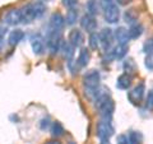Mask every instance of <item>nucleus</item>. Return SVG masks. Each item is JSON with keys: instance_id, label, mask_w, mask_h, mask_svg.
<instances>
[{"instance_id": "nucleus-1", "label": "nucleus", "mask_w": 153, "mask_h": 144, "mask_svg": "<svg viewBox=\"0 0 153 144\" xmlns=\"http://www.w3.org/2000/svg\"><path fill=\"white\" fill-rule=\"evenodd\" d=\"M46 12V4L42 0H35L30 4H27L26 7L21 9L22 14V23H31L36 19L41 18Z\"/></svg>"}, {"instance_id": "nucleus-2", "label": "nucleus", "mask_w": 153, "mask_h": 144, "mask_svg": "<svg viewBox=\"0 0 153 144\" xmlns=\"http://www.w3.org/2000/svg\"><path fill=\"white\" fill-rule=\"evenodd\" d=\"M100 82H101V74L98 70L91 69L87 73L83 75V87L85 89V94H94L97 92V89L100 88Z\"/></svg>"}, {"instance_id": "nucleus-3", "label": "nucleus", "mask_w": 153, "mask_h": 144, "mask_svg": "<svg viewBox=\"0 0 153 144\" xmlns=\"http://www.w3.org/2000/svg\"><path fill=\"white\" fill-rule=\"evenodd\" d=\"M114 126L110 120H101L96 128V135L100 140H108L114 135Z\"/></svg>"}, {"instance_id": "nucleus-4", "label": "nucleus", "mask_w": 153, "mask_h": 144, "mask_svg": "<svg viewBox=\"0 0 153 144\" xmlns=\"http://www.w3.org/2000/svg\"><path fill=\"white\" fill-rule=\"evenodd\" d=\"M61 44V32H54V31H49L47 32V37H46V46L49 51L52 55H55L57 51H60Z\"/></svg>"}, {"instance_id": "nucleus-5", "label": "nucleus", "mask_w": 153, "mask_h": 144, "mask_svg": "<svg viewBox=\"0 0 153 144\" xmlns=\"http://www.w3.org/2000/svg\"><path fill=\"white\" fill-rule=\"evenodd\" d=\"M100 35V42H101V47L105 52L111 51L114 45V31L111 28H103V30L98 33Z\"/></svg>"}, {"instance_id": "nucleus-6", "label": "nucleus", "mask_w": 153, "mask_h": 144, "mask_svg": "<svg viewBox=\"0 0 153 144\" xmlns=\"http://www.w3.org/2000/svg\"><path fill=\"white\" fill-rule=\"evenodd\" d=\"M144 93H146V85H144V83H139L137 87H134L130 92H128L129 102L133 103V105H135V106H137V105H139L143 101Z\"/></svg>"}, {"instance_id": "nucleus-7", "label": "nucleus", "mask_w": 153, "mask_h": 144, "mask_svg": "<svg viewBox=\"0 0 153 144\" xmlns=\"http://www.w3.org/2000/svg\"><path fill=\"white\" fill-rule=\"evenodd\" d=\"M65 26V18L60 13H54L49 21V31L61 32Z\"/></svg>"}, {"instance_id": "nucleus-8", "label": "nucleus", "mask_w": 153, "mask_h": 144, "mask_svg": "<svg viewBox=\"0 0 153 144\" xmlns=\"http://www.w3.org/2000/svg\"><path fill=\"white\" fill-rule=\"evenodd\" d=\"M3 21L8 26H17L19 23H22L21 9H10V10H8L5 16H4Z\"/></svg>"}, {"instance_id": "nucleus-9", "label": "nucleus", "mask_w": 153, "mask_h": 144, "mask_svg": "<svg viewBox=\"0 0 153 144\" xmlns=\"http://www.w3.org/2000/svg\"><path fill=\"white\" fill-rule=\"evenodd\" d=\"M31 46H32V50L35 52V55H42L45 52V40L40 33H36L31 37Z\"/></svg>"}, {"instance_id": "nucleus-10", "label": "nucleus", "mask_w": 153, "mask_h": 144, "mask_svg": "<svg viewBox=\"0 0 153 144\" xmlns=\"http://www.w3.org/2000/svg\"><path fill=\"white\" fill-rule=\"evenodd\" d=\"M97 21L93 16H89V14H85L80 18V27L83 28L84 31H87L88 33H93L97 30Z\"/></svg>"}, {"instance_id": "nucleus-11", "label": "nucleus", "mask_w": 153, "mask_h": 144, "mask_svg": "<svg viewBox=\"0 0 153 144\" xmlns=\"http://www.w3.org/2000/svg\"><path fill=\"white\" fill-rule=\"evenodd\" d=\"M119 18H120V10H119L116 4L107 8V9H105V21H106L107 23H110V24L117 23Z\"/></svg>"}, {"instance_id": "nucleus-12", "label": "nucleus", "mask_w": 153, "mask_h": 144, "mask_svg": "<svg viewBox=\"0 0 153 144\" xmlns=\"http://www.w3.org/2000/svg\"><path fill=\"white\" fill-rule=\"evenodd\" d=\"M68 41H69L74 47H80V46L83 45V42H84V36H83L82 31H80V30H76V28L71 30V31L69 32Z\"/></svg>"}, {"instance_id": "nucleus-13", "label": "nucleus", "mask_w": 153, "mask_h": 144, "mask_svg": "<svg viewBox=\"0 0 153 144\" xmlns=\"http://www.w3.org/2000/svg\"><path fill=\"white\" fill-rule=\"evenodd\" d=\"M131 83H133V76L129 73H124L121 75H119V78L116 79V87L123 91L130 88Z\"/></svg>"}, {"instance_id": "nucleus-14", "label": "nucleus", "mask_w": 153, "mask_h": 144, "mask_svg": "<svg viewBox=\"0 0 153 144\" xmlns=\"http://www.w3.org/2000/svg\"><path fill=\"white\" fill-rule=\"evenodd\" d=\"M114 37L117 44H124V45H128L129 40H130L128 30L124 27H117L116 30L114 31Z\"/></svg>"}, {"instance_id": "nucleus-15", "label": "nucleus", "mask_w": 153, "mask_h": 144, "mask_svg": "<svg viewBox=\"0 0 153 144\" xmlns=\"http://www.w3.org/2000/svg\"><path fill=\"white\" fill-rule=\"evenodd\" d=\"M74 50H75V47L71 45L69 41H64L63 44H61L60 51H61V54H63L64 59L68 61V63L73 60V57H74Z\"/></svg>"}, {"instance_id": "nucleus-16", "label": "nucleus", "mask_w": 153, "mask_h": 144, "mask_svg": "<svg viewBox=\"0 0 153 144\" xmlns=\"http://www.w3.org/2000/svg\"><path fill=\"white\" fill-rule=\"evenodd\" d=\"M128 51H129V46H128V45L117 44L115 47H112V50L110 51V52H111V55H112L114 59L120 60V59H123V57H125V56H126Z\"/></svg>"}, {"instance_id": "nucleus-17", "label": "nucleus", "mask_w": 153, "mask_h": 144, "mask_svg": "<svg viewBox=\"0 0 153 144\" xmlns=\"http://www.w3.org/2000/svg\"><path fill=\"white\" fill-rule=\"evenodd\" d=\"M91 60V54H89V50L87 47H82L79 51V55H78V59H76V64H78V68H84L87 66L88 63Z\"/></svg>"}, {"instance_id": "nucleus-18", "label": "nucleus", "mask_w": 153, "mask_h": 144, "mask_svg": "<svg viewBox=\"0 0 153 144\" xmlns=\"http://www.w3.org/2000/svg\"><path fill=\"white\" fill-rule=\"evenodd\" d=\"M25 38V32L22 30H14L9 33V37H8V44L10 46H17L19 42L23 41Z\"/></svg>"}, {"instance_id": "nucleus-19", "label": "nucleus", "mask_w": 153, "mask_h": 144, "mask_svg": "<svg viewBox=\"0 0 153 144\" xmlns=\"http://www.w3.org/2000/svg\"><path fill=\"white\" fill-rule=\"evenodd\" d=\"M143 31H144V27H143L140 23L137 22V23H134V24H131L130 28L128 30L130 40H137V38H139L143 35Z\"/></svg>"}, {"instance_id": "nucleus-20", "label": "nucleus", "mask_w": 153, "mask_h": 144, "mask_svg": "<svg viewBox=\"0 0 153 144\" xmlns=\"http://www.w3.org/2000/svg\"><path fill=\"white\" fill-rule=\"evenodd\" d=\"M138 17H139V14H138L135 9H128V10L124 13V21L130 26L138 22Z\"/></svg>"}, {"instance_id": "nucleus-21", "label": "nucleus", "mask_w": 153, "mask_h": 144, "mask_svg": "<svg viewBox=\"0 0 153 144\" xmlns=\"http://www.w3.org/2000/svg\"><path fill=\"white\" fill-rule=\"evenodd\" d=\"M76 19H78V10H76L75 8L68 9L66 16H65V23H66V24H68V26H73L74 23L76 22Z\"/></svg>"}, {"instance_id": "nucleus-22", "label": "nucleus", "mask_w": 153, "mask_h": 144, "mask_svg": "<svg viewBox=\"0 0 153 144\" xmlns=\"http://www.w3.org/2000/svg\"><path fill=\"white\" fill-rule=\"evenodd\" d=\"M50 131H51V134H52V137L59 138V137H63V135H64L65 129H64V126L61 125L59 121H55V122H52V124H51Z\"/></svg>"}, {"instance_id": "nucleus-23", "label": "nucleus", "mask_w": 153, "mask_h": 144, "mask_svg": "<svg viewBox=\"0 0 153 144\" xmlns=\"http://www.w3.org/2000/svg\"><path fill=\"white\" fill-rule=\"evenodd\" d=\"M85 9H87V14H89V16H97L100 12V5L97 0H88L85 4Z\"/></svg>"}, {"instance_id": "nucleus-24", "label": "nucleus", "mask_w": 153, "mask_h": 144, "mask_svg": "<svg viewBox=\"0 0 153 144\" xmlns=\"http://www.w3.org/2000/svg\"><path fill=\"white\" fill-rule=\"evenodd\" d=\"M88 45L92 50H97L101 42H100V35L97 32H93V33H89V37H88Z\"/></svg>"}, {"instance_id": "nucleus-25", "label": "nucleus", "mask_w": 153, "mask_h": 144, "mask_svg": "<svg viewBox=\"0 0 153 144\" xmlns=\"http://www.w3.org/2000/svg\"><path fill=\"white\" fill-rule=\"evenodd\" d=\"M129 144H142L143 142V135L139 131H130L128 135Z\"/></svg>"}, {"instance_id": "nucleus-26", "label": "nucleus", "mask_w": 153, "mask_h": 144, "mask_svg": "<svg viewBox=\"0 0 153 144\" xmlns=\"http://www.w3.org/2000/svg\"><path fill=\"white\" fill-rule=\"evenodd\" d=\"M124 70H125V73H134L137 69V64H135V61H134L133 59H126L125 61H124Z\"/></svg>"}, {"instance_id": "nucleus-27", "label": "nucleus", "mask_w": 153, "mask_h": 144, "mask_svg": "<svg viewBox=\"0 0 153 144\" xmlns=\"http://www.w3.org/2000/svg\"><path fill=\"white\" fill-rule=\"evenodd\" d=\"M143 51L147 52V54H152L153 52V38H149L144 42L143 45Z\"/></svg>"}, {"instance_id": "nucleus-28", "label": "nucleus", "mask_w": 153, "mask_h": 144, "mask_svg": "<svg viewBox=\"0 0 153 144\" xmlns=\"http://www.w3.org/2000/svg\"><path fill=\"white\" fill-rule=\"evenodd\" d=\"M144 65L148 70L153 71V52L152 54H147L146 60H144Z\"/></svg>"}, {"instance_id": "nucleus-29", "label": "nucleus", "mask_w": 153, "mask_h": 144, "mask_svg": "<svg viewBox=\"0 0 153 144\" xmlns=\"http://www.w3.org/2000/svg\"><path fill=\"white\" fill-rule=\"evenodd\" d=\"M146 108L148 110H153V92L151 91L147 96V99H146Z\"/></svg>"}, {"instance_id": "nucleus-30", "label": "nucleus", "mask_w": 153, "mask_h": 144, "mask_svg": "<svg viewBox=\"0 0 153 144\" xmlns=\"http://www.w3.org/2000/svg\"><path fill=\"white\" fill-rule=\"evenodd\" d=\"M115 4H116V0H101V7H102L103 10L110 8V7L115 5Z\"/></svg>"}, {"instance_id": "nucleus-31", "label": "nucleus", "mask_w": 153, "mask_h": 144, "mask_svg": "<svg viewBox=\"0 0 153 144\" xmlns=\"http://www.w3.org/2000/svg\"><path fill=\"white\" fill-rule=\"evenodd\" d=\"M76 4H78V0H63V5L65 8H75L76 7Z\"/></svg>"}, {"instance_id": "nucleus-32", "label": "nucleus", "mask_w": 153, "mask_h": 144, "mask_svg": "<svg viewBox=\"0 0 153 144\" xmlns=\"http://www.w3.org/2000/svg\"><path fill=\"white\" fill-rule=\"evenodd\" d=\"M40 128L42 129V130H46V129L51 128V124H50V119L46 117V119H42L40 121Z\"/></svg>"}, {"instance_id": "nucleus-33", "label": "nucleus", "mask_w": 153, "mask_h": 144, "mask_svg": "<svg viewBox=\"0 0 153 144\" xmlns=\"http://www.w3.org/2000/svg\"><path fill=\"white\" fill-rule=\"evenodd\" d=\"M117 144H129V139L126 135H119L117 137Z\"/></svg>"}, {"instance_id": "nucleus-34", "label": "nucleus", "mask_w": 153, "mask_h": 144, "mask_svg": "<svg viewBox=\"0 0 153 144\" xmlns=\"http://www.w3.org/2000/svg\"><path fill=\"white\" fill-rule=\"evenodd\" d=\"M116 1L120 4V5H128V4H130L133 0H116Z\"/></svg>"}, {"instance_id": "nucleus-35", "label": "nucleus", "mask_w": 153, "mask_h": 144, "mask_svg": "<svg viewBox=\"0 0 153 144\" xmlns=\"http://www.w3.org/2000/svg\"><path fill=\"white\" fill-rule=\"evenodd\" d=\"M45 144H61L59 140H56V139H51V140H47Z\"/></svg>"}, {"instance_id": "nucleus-36", "label": "nucleus", "mask_w": 153, "mask_h": 144, "mask_svg": "<svg viewBox=\"0 0 153 144\" xmlns=\"http://www.w3.org/2000/svg\"><path fill=\"white\" fill-rule=\"evenodd\" d=\"M7 31L5 30H4V28H1V27H0V36H1V37H4V33H5Z\"/></svg>"}, {"instance_id": "nucleus-37", "label": "nucleus", "mask_w": 153, "mask_h": 144, "mask_svg": "<svg viewBox=\"0 0 153 144\" xmlns=\"http://www.w3.org/2000/svg\"><path fill=\"white\" fill-rule=\"evenodd\" d=\"M3 45H4V38L0 36V50H1V47H3Z\"/></svg>"}, {"instance_id": "nucleus-38", "label": "nucleus", "mask_w": 153, "mask_h": 144, "mask_svg": "<svg viewBox=\"0 0 153 144\" xmlns=\"http://www.w3.org/2000/svg\"><path fill=\"white\" fill-rule=\"evenodd\" d=\"M100 144H111V143H110L108 140H101V143H100Z\"/></svg>"}, {"instance_id": "nucleus-39", "label": "nucleus", "mask_w": 153, "mask_h": 144, "mask_svg": "<svg viewBox=\"0 0 153 144\" xmlns=\"http://www.w3.org/2000/svg\"><path fill=\"white\" fill-rule=\"evenodd\" d=\"M68 144H76V143H75V142H69Z\"/></svg>"}, {"instance_id": "nucleus-40", "label": "nucleus", "mask_w": 153, "mask_h": 144, "mask_svg": "<svg viewBox=\"0 0 153 144\" xmlns=\"http://www.w3.org/2000/svg\"><path fill=\"white\" fill-rule=\"evenodd\" d=\"M152 92H153V89H152Z\"/></svg>"}]
</instances>
